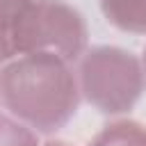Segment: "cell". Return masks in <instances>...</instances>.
I'll use <instances>...</instances> for the list:
<instances>
[{
    "label": "cell",
    "instance_id": "obj_1",
    "mask_svg": "<svg viewBox=\"0 0 146 146\" xmlns=\"http://www.w3.org/2000/svg\"><path fill=\"white\" fill-rule=\"evenodd\" d=\"M0 98L23 123L52 132L75 114L78 87L64 57L27 52L0 73Z\"/></svg>",
    "mask_w": 146,
    "mask_h": 146
},
{
    "label": "cell",
    "instance_id": "obj_2",
    "mask_svg": "<svg viewBox=\"0 0 146 146\" xmlns=\"http://www.w3.org/2000/svg\"><path fill=\"white\" fill-rule=\"evenodd\" d=\"M80 84L100 112H123L141 91V66L125 50L94 48L80 64Z\"/></svg>",
    "mask_w": 146,
    "mask_h": 146
},
{
    "label": "cell",
    "instance_id": "obj_3",
    "mask_svg": "<svg viewBox=\"0 0 146 146\" xmlns=\"http://www.w3.org/2000/svg\"><path fill=\"white\" fill-rule=\"evenodd\" d=\"M84 43V23L71 7L55 0H32L16 27L14 48L21 55L52 52L71 59Z\"/></svg>",
    "mask_w": 146,
    "mask_h": 146
},
{
    "label": "cell",
    "instance_id": "obj_4",
    "mask_svg": "<svg viewBox=\"0 0 146 146\" xmlns=\"http://www.w3.org/2000/svg\"><path fill=\"white\" fill-rule=\"evenodd\" d=\"M107 21L123 30L146 32V0H103Z\"/></svg>",
    "mask_w": 146,
    "mask_h": 146
},
{
    "label": "cell",
    "instance_id": "obj_5",
    "mask_svg": "<svg viewBox=\"0 0 146 146\" xmlns=\"http://www.w3.org/2000/svg\"><path fill=\"white\" fill-rule=\"evenodd\" d=\"M32 0H0V59L16 55L14 36L25 7Z\"/></svg>",
    "mask_w": 146,
    "mask_h": 146
},
{
    "label": "cell",
    "instance_id": "obj_6",
    "mask_svg": "<svg viewBox=\"0 0 146 146\" xmlns=\"http://www.w3.org/2000/svg\"><path fill=\"white\" fill-rule=\"evenodd\" d=\"M89 146H146V128L132 121L112 123Z\"/></svg>",
    "mask_w": 146,
    "mask_h": 146
},
{
    "label": "cell",
    "instance_id": "obj_7",
    "mask_svg": "<svg viewBox=\"0 0 146 146\" xmlns=\"http://www.w3.org/2000/svg\"><path fill=\"white\" fill-rule=\"evenodd\" d=\"M0 146H36V137L27 125L0 116Z\"/></svg>",
    "mask_w": 146,
    "mask_h": 146
},
{
    "label": "cell",
    "instance_id": "obj_8",
    "mask_svg": "<svg viewBox=\"0 0 146 146\" xmlns=\"http://www.w3.org/2000/svg\"><path fill=\"white\" fill-rule=\"evenodd\" d=\"M46 146H68V144H62V141H52V144H46Z\"/></svg>",
    "mask_w": 146,
    "mask_h": 146
}]
</instances>
